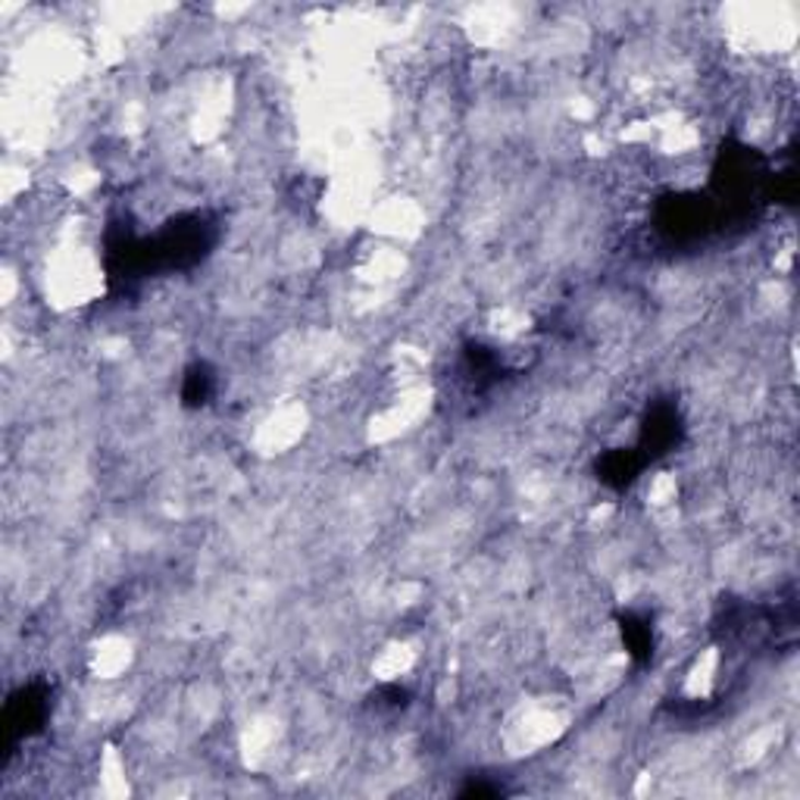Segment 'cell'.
I'll return each mask as SVG.
<instances>
[{"label":"cell","instance_id":"obj_2","mask_svg":"<svg viewBox=\"0 0 800 800\" xmlns=\"http://www.w3.org/2000/svg\"><path fill=\"white\" fill-rule=\"evenodd\" d=\"M682 438V419L672 404H657L653 410L648 413L645 426H641V441H638V454L648 460H657V456L670 454L672 448L679 444Z\"/></svg>","mask_w":800,"mask_h":800},{"label":"cell","instance_id":"obj_1","mask_svg":"<svg viewBox=\"0 0 800 800\" xmlns=\"http://www.w3.org/2000/svg\"><path fill=\"white\" fill-rule=\"evenodd\" d=\"M47 710H50V692L47 685H22L20 692L10 694L7 700V710H3V726L10 732V751L20 744L22 738H32L42 732L44 719H47Z\"/></svg>","mask_w":800,"mask_h":800},{"label":"cell","instance_id":"obj_5","mask_svg":"<svg viewBox=\"0 0 800 800\" xmlns=\"http://www.w3.org/2000/svg\"><path fill=\"white\" fill-rule=\"evenodd\" d=\"M213 394V372L207 367H192L185 372V385H182V397L188 407H204Z\"/></svg>","mask_w":800,"mask_h":800},{"label":"cell","instance_id":"obj_3","mask_svg":"<svg viewBox=\"0 0 800 800\" xmlns=\"http://www.w3.org/2000/svg\"><path fill=\"white\" fill-rule=\"evenodd\" d=\"M641 469H645V456L635 448H619V451H610L598 460V478L616 491L628 488L635 478L641 476Z\"/></svg>","mask_w":800,"mask_h":800},{"label":"cell","instance_id":"obj_4","mask_svg":"<svg viewBox=\"0 0 800 800\" xmlns=\"http://www.w3.org/2000/svg\"><path fill=\"white\" fill-rule=\"evenodd\" d=\"M619 631H623V641H626L628 653L638 663H648L650 657H653V628H650L648 619H641L635 613H626L619 619Z\"/></svg>","mask_w":800,"mask_h":800}]
</instances>
